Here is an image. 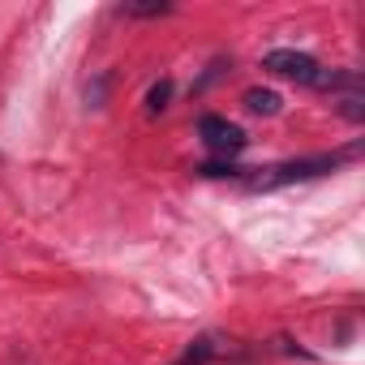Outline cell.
<instances>
[{
    "label": "cell",
    "instance_id": "obj_1",
    "mask_svg": "<svg viewBox=\"0 0 365 365\" xmlns=\"http://www.w3.org/2000/svg\"><path fill=\"white\" fill-rule=\"evenodd\" d=\"M352 150H335V155H309V159H288V163H275V168H262L258 176H250V190H279V185H297V180H314V176H327L335 172L344 159H352Z\"/></svg>",
    "mask_w": 365,
    "mask_h": 365
},
{
    "label": "cell",
    "instance_id": "obj_2",
    "mask_svg": "<svg viewBox=\"0 0 365 365\" xmlns=\"http://www.w3.org/2000/svg\"><path fill=\"white\" fill-rule=\"evenodd\" d=\"M262 69L279 73V78H292L301 86H318L322 82V65L309 56V52H297V48H275L262 56Z\"/></svg>",
    "mask_w": 365,
    "mask_h": 365
},
{
    "label": "cell",
    "instance_id": "obj_3",
    "mask_svg": "<svg viewBox=\"0 0 365 365\" xmlns=\"http://www.w3.org/2000/svg\"><path fill=\"white\" fill-rule=\"evenodd\" d=\"M198 133H202L207 150H215V155H241V150L250 146L245 129H241V125H232L228 116H215V112L198 120Z\"/></svg>",
    "mask_w": 365,
    "mask_h": 365
},
{
    "label": "cell",
    "instance_id": "obj_4",
    "mask_svg": "<svg viewBox=\"0 0 365 365\" xmlns=\"http://www.w3.org/2000/svg\"><path fill=\"white\" fill-rule=\"evenodd\" d=\"M245 108H250L254 116H275V112L284 108V99H279L275 91L262 86V91H245Z\"/></svg>",
    "mask_w": 365,
    "mask_h": 365
},
{
    "label": "cell",
    "instance_id": "obj_5",
    "mask_svg": "<svg viewBox=\"0 0 365 365\" xmlns=\"http://www.w3.org/2000/svg\"><path fill=\"white\" fill-rule=\"evenodd\" d=\"M168 99H172V82L163 78V82H155V86H150V95H146V112H150V116H159V112L168 108Z\"/></svg>",
    "mask_w": 365,
    "mask_h": 365
},
{
    "label": "cell",
    "instance_id": "obj_6",
    "mask_svg": "<svg viewBox=\"0 0 365 365\" xmlns=\"http://www.w3.org/2000/svg\"><path fill=\"white\" fill-rule=\"evenodd\" d=\"M339 112H344L348 120H365V108H361V95H344V103H339Z\"/></svg>",
    "mask_w": 365,
    "mask_h": 365
},
{
    "label": "cell",
    "instance_id": "obj_7",
    "mask_svg": "<svg viewBox=\"0 0 365 365\" xmlns=\"http://www.w3.org/2000/svg\"><path fill=\"white\" fill-rule=\"evenodd\" d=\"M202 176H241V168L228 159V163H202Z\"/></svg>",
    "mask_w": 365,
    "mask_h": 365
},
{
    "label": "cell",
    "instance_id": "obj_8",
    "mask_svg": "<svg viewBox=\"0 0 365 365\" xmlns=\"http://www.w3.org/2000/svg\"><path fill=\"white\" fill-rule=\"evenodd\" d=\"M172 5H129V14L133 18H155V14H168Z\"/></svg>",
    "mask_w": 365,
    "mask_h": 365
}]
</instances>
